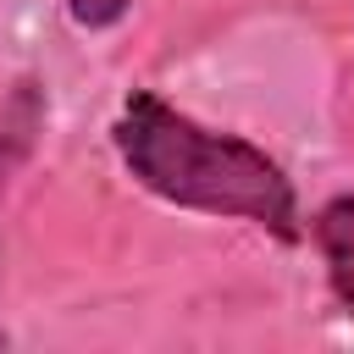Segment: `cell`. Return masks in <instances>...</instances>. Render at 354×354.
Here are the masks:
<instances>
[{
  "label": "cell",
  "instance_id": "2",
  "mask_svg": "<svg viewBox=\"0 0 354 354\" xmlns=\"http://www.w3.org/2000/svg\"><path fill=\"white\" fill-rule=\"evenodd\" d=\"M304 238L315 243V254H321V266H326L332 299L354 315V194H332V199L304 221Z\"/></svg>",
  "mask_w": 354,
  "mask_h": 354
},
{
  "label": "cell",
  "instance_id": "3",
  "mask_svg": "<svg viewBox=\"0 0 354 354\" xmlns=\"http://www.w3.org/2000/svg\"><path fill=\"white\" fill-rule=\"evenodd\" d=\"M127 11H133V0H66V17H72L83 33H105V28H116Z\"/></svg>",
  "mask_w": 354,
  "mask_h": 354
},
{
  "label": "cell",
  "instance_id": "1",
  "mask_svg": "<svg viewBox=\"0 0 354 354\" xmlns=\"http://www.w3.org/2000/svg\"><path fill=\"white\" fill-rule=\"evenodd\" d=\"M111 149L122 171L155 194L171 210L216 216V221H249L271 232L277 243L304 238L299 188L254 138L221 133L177 111L155 88H133L111 122Z\"/></svg>",
  "mask_w": 354,
  "mask_h": 354
}]
</instances>
